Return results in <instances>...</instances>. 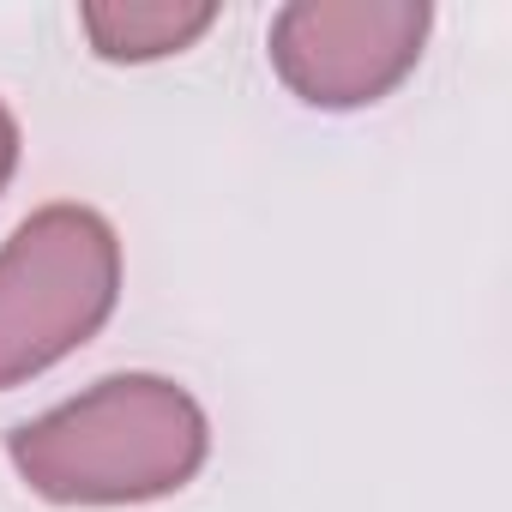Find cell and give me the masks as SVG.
<instances>
[{"mask_svg": "<svg viewBox=\"0 0 512 512\" xmlns=\"http://www.w3.org/2000/svg\"><path fill=\"white\" fill-rule=\"evenodd\" d=\"M422 0H290L272 19V67L314 109H362L398 91L428 43Z\"/></svg>", "mask_w": 512, "mask_h": 512, "instance_id": "3957f363", "label": "cell"}, {"mask_svg": "<svg viewBox=\"0 0 512 512\" xmlns=\"http://www.w3.org/2000/svg\"><path fill=\"white\" fill-rule=\"evenodd\" d=\"M121 302V241L91 205H43L0 247V392L37 380Z\"/></svg>", "mask_w": 512, "mask_h": 512, "instance_id": "7a4b0ae2", "label": "cell"}, {"mask_svg": "<svg viewBox=\"0 0 512 512\" xmlns=\"http://www.w3.org/2000/svg\"><path fill=\"white\" fill-rule=\"evenodd\" d=\"M13 169H19V121H13L7 103H0V187L13 181Z\"/></svg>", "mask_w": 512, "mask_h": 512, "instance_id": "5b68a950", "label": "cell"}, {"mask_svg": "<svg viewBox=\"0 0 512 512\" xmlns=\"http://www.w3.org/2000/svg\"><path fill=\"white\" fill-rule=\"evenodd\" d=\"M79 25L91 37V55L103 61H163L193 49L211 25V0H91L79 7Z\"/></svg>", "mask_w": 512, "mask_h": 512, "instance_id": "277c9868", "label": "cell"}, {"mask_svg": "<svg viewBox=\"0 0 512 512\" xmlns=\"http://www.w3.org/2000/svg\"><path fill=\"white\" fill-rule=\"evenodd\" d=\"M211 422L163 374H109L7 434L19 482L55 506H139L205 470Z\"/></svg>", "mask_w": 512, "mask_h": 512, "instance_id": "6da1fadb", "label": "cell"}]
</instances>
